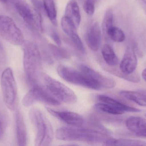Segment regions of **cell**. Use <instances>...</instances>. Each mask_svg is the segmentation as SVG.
<instances>
[{
  "instance_id": "obj_17",
  "label": "cell",
  "mask_w": 146,
  "mask_h": 146,
  "mask_svg": "<svg viewBox=\"0 0 146 146\" xmlns=\"http://www.w3.org/2000/svg\"><path fill=\"white\" fill-rule=\"evenodd\" d=\"M98 99L102 103H105L107 104L110 105L114 108H116L123 112H135L138 113L140 112L141 110L134 107L128 106L110 97L105 95H100L98 97Z\"/></svg>"
},
{
  "instance_id": "obj_32",
  "label": "cell",
  "mask_w": 146,
  "mask_h": 146,
  "mask_svg": "<svg viewBox=\"0 0 146 146\" xmlns=\"http://www.w3.org/2000/svg\"><path fill=\"white\" fill-rule=\"evenodd\" d=\"M138 91L143 94L146 98V90L145 89H139L138 90Z\"/></svg>"
},
{
  "instance_id": "obj_14",
  "label": "cell",
  "mask_w": 146,
  "mask_h": 146,
  "mask_svg": "<svg viewBox=\"0 0 146 146\" xmlns=\"http://www.w3.org/2000/svg\"><path fill=\"white\" fill-rule=\"evenodd\" d=\"M101 32L99 24L95 22L92 26L86 36V43L89 48L93 51H97L100 47Z\"/></svg>"
},
{
  "instance_id": "obj_33",
  "label": "cell",
  "mask_w": 146,
  "mask_h": 146,
  "mask_svg": "<svg viewBox=\"0 0 146 146\" xmlns=\"http://www.w3.org/2000/svg\"><path fill=\"white\" fill-rule=\"evenodd\" d=\"M142 76L143 79L146 81V69H144L142 72Z\"/></svg>"
},
{
  "instance_id": "obj_27",
  "label": "cell",
  "mask_w": 146,
  "mask_h": 146,
  "mask_svg": "<svg viewBox=\"0 0 146 146\" xmlns=\"http://www.w3.org/2000/svg\"><path fill=\"white\" fill-rule=\"evenodd\" d=\"M7 63V55L6 51L3 45L0 42V75L3 70L5 69V66Z\"/></svg>"
},
{
  "instance_id": "obj_13",
  "label": "cell",
  "mask_w": 146,
  "mask_h": 146,
  "mask_svg": "<svg viewBox=\"0 0 146 146\" xmlns=\"http://www.w3.org/2000/svg\"><path fill=\"white\" fill-rule=\"evenodd\" d=\"M128 129L136 135L146 138V119L139 117H131L127 119Z\"/></svg>"
},
{
  "instance_id": "obj_24",
  "label": "cell",
  "mask_w": 146,
  "mask_h": 146,
  "mask_svg": "<svg viewBox=\"0 0 146 146\" xmlns=\"http://www.w3.org/2000/svg\"><path fill=\"white\" fill-rule=\"evenodd\" d=\"M107 38L117 43L123 42L125 39V35L122 30L116 27H112L107 33Z\"/></svg>"
},
{
  "instance_id": "obj_1",
  "label": "cell",
  "mask_w": 146,
  "mask_h": 146,
  "mask_svg": "<svg viewBox=\"0 0 146 146\" xmlns=\"http://www.w3.org/2000/svg\"><path fill=\"white\" fill-rule=\"evenodd\" d=\"M23 45V66L27 82L38 85L42 73V58L38 46L31 41H25Z\"/></svg>"
},
{
  "instance_id": "obj_8",
  "label": "cell",
  "mask_w": 146,
  "mask_h": 146,
  "mask_svg": "<svg viewBox=\"0 0 146 146\" xmlns=\"http://www.w3.org/2000/svg\"><path fill=\"white\" fill-rule=\"evenodd\" d=\"M22 103L23 105L26 107L37 103H42L53 106L61 104L60 100L53 96L46 88L38 85L33 86L26 93L23 98Z\"/></svg>"
},
{
  "instance_id": "obj_25",
  "label": "cell",
  "mask_w": 146,
  "mask_h": 146,
  "mask_svg": "<svg viewBox=\"0 0 146 146\" xmlns=\"http://www.w3.org/2000/svg\"><path fill=\"white\" fill-rule=\"evenodd\" d=\"M113 14L111 9H107L105 14L102 24V29L105 37L107 38V33L109 30L113 26Z\"/></svg>"
},
{
  "instance_id": "obj_12",
  "label": "cell",
  "mask_w": 146,
  "mask_h": 146,
  "mask_svg": "<svg viewBox=\"0 0 146 146\" xmlns=\"http://www.w3.org/2000/svg\"><path fill=\"white\" fill-rule=\"evenodd\" d=\"M137 66V58L135 47L128 45L120 64V69L122 73L130 74L135 71Z\"/></svg>"
},
{
  "instance_id": "obj_6",
  "label": "cell",
  "mask_w": 146,
  "mask_h": 146,
  "mask_svg": "<svg viewBox=\"0 0 146 146\" xmlns=\"http://www.w3.org/2000/svg\"><path fill=\"white\" fill-rule=\"evenodd\" d=\"M59 75L64 80L76 85L94 90L101 89L98 84L89 79L80 71L67 66L60 65L57 68Z\"/></svg>"
},
{
  "instance_id": "obj_37",
  "label": "cell",
  "mask_w": 146,
  "mask_h": 146,
  "mask_svg": "<svg viewBox=\"0 0 146 146\" xmlns=\"http://www.w3.org/2000/svg\"><path fill=\"white\" fill-rule=\"evenodd\" d=\"M145 116H146V115H145Z\"/></svg>"
},
{
  "instance_id": "obj_20",
  "label": "cell",
  "mask_w": 146,
  "mask_h": 146,
  "mask_svg": "<svg viewBox=\"0 0 146 146\" xmlns=\"http://www.w3.org/2000/svg\"><path fill=\"white\" fill-rule=\"evenodd\" d=\"M119 93L123 97L135 102L139 105L146 107V98L138 91H121Z\"/></svg>"
},
{
  "instance_id": "obj_26",
  "label": "cell",
  "mask_w": 146,
  "mask_h": 146,
  "mask_svg": "<svg viewBox=\"0 0 146 146\" xmlns=\"http://www.w3.org/2000/svg\"><path fill=\"white\" fill-rule=\"evenodd\" d=\"M49 48L53 56L57 59H64L69 58V53L65 49L53 44H50Z\"/></svg>"
},
{
  "instance_id": "obj_23",
  "label": "cell",
  "mask_w": 146,
  "mask_h": 146,
  "mask_svg": "<svg viewBox=\"0 0 146 146\" xmlns=\"http://www.w3.org/2000/svg\"><path fill=\"white\" fill-rule=\"evenodd\" d=\"M61 24L62 30L69 38L77 34V28L73 22L66 16H63L62 18Z\"/></svg>"
},
{
  "instance_id": "obj_11",
  "label": "cell",
  "mask_w": 146,
  "mask_h": 146,
  "mask_svg": "<svg viewBox=\"0 0 146 146\" xmlns=\"http://www.w3.org/2000/svg\"><path fill=\"white\" fill-rule=\"evenodd\" d=\"M46 109L50 115L70 126L77 127L84 123V118L77 113L69 111H57L49 107H46Z\"/></svg>"
},
{
  "instance_id": "obj_22",
  "label": "cell",
  "mask_w": 146,
  "mask_h": 146,
  "mask_svg": "<svg viewBox=\"0 0 146 146\" xmlns=\"http://www.w3.org/2000/svg\"><path fill=\"white\" fill-rule=\"evenodd\" d=\"M94 109L99 112L113 115H122L124 113L120 110L104 103H98L94 105Z\"/></svg>"
},
{
  "instance_id": "obj_9",
  "label": "cell",
  "mask_w": 146,
  "mask_h": 146,
  "mask_svg": "<svg viewBox=\"0 0 146 146\" xmlns=\"http://www.w3.org/2000/svg\"><path fill=\"white\" fill-rule=\"evenodd\" d=\"M18 13L30 27L42 32L43 28L40 12L23 1H19L15 4Z\"/></svg>"
},
{
  "instance_id": "obj_4",
  "label": "cell",
  "mask_w": 146,
  "mask_h": 146,
  "mask_svg": "<svg viewBox=\"0 0 146 146\" xmlns=\"http://www.w3.org/2000/svg\"><path fill=\"white\" fill-rule=\"evenodd\" d=\"M1 85L4 103L9 109L15 110L18 101V92L13 70L6 68L1 75Z\"/></svg>"
},
{
  "instance_id": "obj_7",
  "label": "cell",
  "mask_w": 146,
  "mask_h": 146,
  "mask_svg": "<svg viewBox=\"0 0 146 146\" xmlns=\"http://www.w3.org/2000/svg\"><path fill=\"white\" fill-rule=\"evenodd\" d=\"M0 36L13 45H22L25 42L21 30L13 19L5 15H0Z\"/></svg>"
},
{
  "instance_id": "obj_28",
  "label": "cell",
  "mask_w": 146,
  "mask_h": 146,
  "mask_svg": "<svg viewBox=\"0 0 146 146\" xmlns=\"http://www.w3.org/2000/svg\"><path fill=\"white\" fill-rule=\"evenodd\" d=\"M84 11L87 14L92 15L95 11L94 3L92 0H86L83 6Z\"/></svg>"
},
{
  "instance_id": "obj_34",
  "label": "cell",
  "mask_w": 146,
  "mask_h": 146,
  "mask_svg": "<svg viewBox=\"0 0 146 146\" xmlns=\"http://www.w3.org/2000/svg\"><path fill=\"white\" fill-rule=\"evenodd\" d=\"M8 1V0H0V1L3 3H6Z\"/></svg>"
},
{
  "instance_id": "obj_21",
  "label": "cell",
  "mask_w": 146,
  "mask_h": 146,
  "mask_svg": "<svg viewBox=\"0 0 146 146\" xmlns=\"http://www.w3.org/2000/svg\"><path fill=\"white\" fill-rule=\"evenodd\" d=\"M45 14L50 22L54 26L57 25V12L53 0H43Z\"/></svg>"
},
{
  "instance_id": "obj_30",
  "label": "cell",
  "mask_w": 146,
  "mask_h": 146,
  "mask_svg": "<svg viewBox=\"0 0 146 146\" xmlns=\"http://www.w3.org/2000/svg\"><path fill=\"white\" fill-rule=\"evenodd\" d=\"M50 36L54 42L58 46H60L62 44L60 36L55 31H52L50 33Z\"/></svg>"
},
{
  "instance_id": "obj_31",
  "label": "cell",
  "mask_w": 146,
  "mask_h": 146,
  "mask_svg": "<svg viewBox=\"0 0 146 146\" xmlns=\"http://www.w3.org/2000/svg\"><path fill=\"white\" fill-rule=\"evenodd\" d=\"M3 132V127L2 122L0 121V138L2 136Z\"/></svg>"
},
{
  "instance_id": "obj_36",
  "label": "cell",
  "mask_w": 146,
  "mask_h": 146,
  "mask_svg": "<svg viewBox=\"0 0 146 146\" xmlns=\"http://www.w3.org/2000/svg\"><path fill=\"white\" fill-rule=\"evenodd\" d=\"M144 10H145V12L146 13V7H144Z\"/></svg>"
},
{
  "instance_id": "obj_35",
  "label": "cell",
  "mask_w": 146,
  "mask_h": 146,
  "mask_svg": "<svg viewBox=\"0 0 146 146\" xmlns=\"http://www.w3.org/2000/svg\"><path fill=\"white\" fill-rule=\"evenodd\" d=\"M142 2H143L144 3H145V4H146V0H141Z\"/></svg>"
},
{
  "instance_id": "obj_18",
  "label": "cell",
  "mask_w": 146,
  "mask_h": 146,
  "mask_svg": "<svg viewBox=\"0 0 146 146\" xmlns=\"http://www.w3.org/2000/svg\"><path fill=\"white\" fill-rule=\"evenodd\" d=\"M104 145L118 146H145L146 142L142 141L127 139L109 138L104 142Z\"/></svg>"
},
{
  "instance_id": "obj_38",
  "label": "cell",
  "mask_w": 146,
  "mask_h": 146,
  "mask_svg": "<svg viewBox=\"0 0 146 146\" xmlns=\"http://www.w3.org/2000/svg\"><path fill=\"white\" fill-rule=\"evenodd\" d=\"M0 121H1V120H0Z\"/></svg>"
},
{
  "instance_id": "obj_29",
  "label": "cell",
  "mask_w": 146,
  "mask_h": 146,
  "mask_svg": "<svg viewBox=\"0 0 146 146\" xmlns=\"http://www.w3.org/2000/svg\"><path fill=\"white\" fill-rule=\"evenodd\" d=\"M36 9L39 12L45 14L43 0H31Z\"/></svg>"
},
{
  "instance_id": "obj_2",
  "label": "cell",
  "mask_w": 146,
  "mask_h": 146,
  "mask_svg": "<svg viewBox=\"0 0 146 146\" xmlns=\"http://www.w3.org/2000/svg\"><path fill=\"white\" fill-rule=\"evenodd\" d=\"M108 135V132L95 129L69 127H62L56 133V138L60 140L87 143H104L110 138Z\"/></svg>"
},
{
  "instance_id": "obj_3",
  "label": "cell",
  "mask_w": 146,
  "mask_h": 146,
  "mask_svg": "<svg viewBox=\"0 0 146 146\" xmlns=\"http://www.w3.org/2000/svg\"><path fill=\"white\" fill-rule=\"evenodd\" d=\"M29 117L36 129V146H49L52 144L54 138L53 127L50 122L37 108H33L29 112Z\"/></svg>"
},
{
  "instance_id": "obj_16",
  "label": "cell",
  "mask_w": 146,
  "mask_h": 146,
  "mask_svg": "<svg viewBox=\"0 0 146 146\" xmlns=\"http://www.w3.org/2000/svg\"><path fill=\"white\" fill-rule=\"evenodd\" d=\"M65 16L73 22L76 28L79 27L80 24V13L79 6L74 0L69 1L67 4Z\"/></svg>"
},
{
  "instance_id": "obj_10",
  "label": "cell",
  "mask_w": 146,
  "mask_h": 146,
  "mask_svg": "<svg viewBox=\"0 0 146 146\" xmlns=\"http://www.w3.org/2000/svg\"><path fill=\"white\" fill-rule=\"evenodd\" d=\"M79 69L86 76L98 83L101 88L111 89L116 85V82L114 80L102 75L86 65H80Z\"/></svg>"
},
{
  "instance_id": "obj_15",
  "label": "cell",
  "mask_w": 146,
  "mask_h": 146,
  "mask_svg": "<svg viewBox=\"0 0 146 146\" xmlns=\"http://www.w3.org/2000/svg\"><path fill=\"white\" fill-rule=\"evenodd\" d=\"M15 123L18 145L26 146L27 140L26 127L23 115L19 110L16 111L15 113Z\"/></svg>"
},
{
  "instance_id": "obj_19",
  "label": "cell",
  "mask_w": 146,
  "mask_h": 146,
  "mask_svg": "<svg viewBox=\"0 0 146 146\" xmlns=\"http://www.w3.org/2000/svg\"><path fill=\"white\" fill-rule=\"evenodd\" d=\"M102 54L104 60L108 65L115 67L119 63V59L114 50L109 45L106 44L102 48Z\"/></svg>"
},
{
  "instance_id": "obj_5",
  "label": "cell",
  "mask_w": 146,
  "mask_h": 146,
  "mask_svg": "<svg viewBox=\"0 0 146 146\" xmlns=\"http://www.w3.org/2000/svg\"><path fill=\"white\" fill-rule=\"evenodd\" d=\"M41 79L45 88L60 101L69 104L77 102V97L74 91L66 85L43 73L41 75Z\"/></svg>"
}]
</instances>
